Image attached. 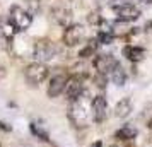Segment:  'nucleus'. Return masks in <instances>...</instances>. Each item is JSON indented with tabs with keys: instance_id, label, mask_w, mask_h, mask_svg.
<instances>
[{
	"instance_id": "1",
	"label": "nucleus",
	"mask_w": 152,
	"mask_h": 147,
	"mask_svg": "<svg viewBox=\"0 0 152 147\" xmlns=\"http://www.w3.org/2000/svg\"><path fill=\"white\" fill-rule=\"evenodd\" d=\"M67 116H69L70 123L75 128H86V127L89 125V121L92 118H91V103L87 105L86 94H84L82 98H79L77 101L70 103Z\"/></svg>"
},
{
	"instance_id": "2",
	"label": "nucleus",
	"mask_w": 152,
	"mask_h": 147,
	"mask_svg": "<svg viewBox=\"0 0 152 147\" xmlns=\"http://www.w3.org/2000/svg\"><path fill=\"white\" fill-rule=\"evenodd\" d=\"M58 51H60L58 46L53 41H50V39H38L33 45V58H34V62L46 63L50 60L56 58Z\"/></svg>"
},
{
	"instance_id": "3",
	"label": "nucleus",
	"mask_w": 152,
	"mask_h": 147,
	"mask_svg": "<svg viewBox=\"0 0 152 147\" xmlns=\"http://www.w3.org/2000/svg\"><path fill=\"white\" fill-rule=\"evenodd\" d=\"M50 75V69L46 63L41 62H31L24 69V77L28 80L29 86H39L43 84Z\"/></svg>"
},
{
	"instance_id": "4",
	"label": "nucleus",
	"mask_w": 152,
	"mask_h": 147,
	"mask_svg": "<svg viewBox=\"0 0 152 147\" xmlns=\"http://www.w3.org/2000/svg\"><path fill=\"white\" fill-rule=\"evenodd\" d=\"M9 21L14 24V28L17 29V33H24L31 28L33 24V15L29 14L24 7H19V5H12L10 10H9Z\"/></svg>"
},
{
	"instance_id": "5",
	"label": "nucleus",
	"mask_w": 152,
	"mask_h": 147,
	"mask_svg": "<svg viewBox=\"0 0 152 147\" xmlns=\"http://www.w3.org/2000/svg\"><path fill=\"white\" fill-rule=\"evenodd\" d=\"M65 98L69 103L72 101H77L79 98H82L86 94V80L80 74H72L69 75V80H67V86H65Z\"/></svg>"
},
{
	"instance_id": "6",
	"label": "nucleus",
	"mask_w": 152,
	"mask_h": 147,
	"mask_svg": "<svg viewBox=\"0 0 152 147\" xmlns=\"http://www.w3.org/2000/svg\"><path fill=\"white\" fill-rule=\"evenodd\" d=\"M86 38V29H84L82 24H72L69 28L63 29V34H62V43L67 46V48H74L77 45H80Z\"/></svg>"
},
{
	"instance_id": "7",
	"label": "nucleus",
	"mask_w": 152,
	"mask_h": 147,
	"mask_svg": "<svg viewBox=\"0 0 152 147\" xmlns=\"http://www.w3.org/2000/svg\"><path fill=\"white\" fill-rule=\"evenodd\" d=\"M91 118L97 125L108 120V101L104 94H96L91 99Z\"/></svg>"
},
{
	"instance_id": "8",
	"label": "nucleus",
	"mask_w": 152,
	"mask_h": 147,
	"mask_svg": "<svg viewBox=\"0 0 152 147\" xmlns=\"http://www.w3.org/2000/svg\"><path fill=\"white\" fill-rule=\"evenodd\" d=\"M113 12H115V19L118 22H135L142 15V9L137 4L130 2V4H125V5L113 9Z\"/></svg>"
},
{
	"instance_id": "9",
	"label": "nucleus",
	"mask_w": 152,
	"mask_h": 147,
	"mask_svg": "<svg viewBox=\"0 0 152 147\" xmlns=\"http://www.w3.org/2000/svg\"><path fill=\"white\" fill-rule=\"evenodd\" d=\"M118 65V60L111 53H97L94 58H92V67L96 70V74H101V75H108L113 72V69Z\"/></svg>"
},
{
	"instance_id": "10",
	"label": "nucleus",
	"mask_w": 152,
	"mask_h": 147,
	"mask_svg": "<svg viewBox=\"0 0 152 147\" xmlns=\"http://www.w3.org/2000/svg\"><path fill=\"white\" fill-rule=\"evenodd\" d=\"M69 80V74L67 72H58L55 75H51L48 80V87H46V94L50 99H55L58 96H62L65 92V86Z\"/></svg>"
},
{
	"instance_id": "11",
	"label": "nucleus",
	"mask_w": 152,
	"mask_h": 147,
	"mask_svg": "<svg viewBox=\"0 0 152 147\" xmlns=\"http://www.w3.org/2000/svg\"><path fill=\"white\" fill-rule=\"evenodd\" d=\"M50 15H51V19H53L58 26H62L63 29L74 24V14H72V10H70L69 7H65V5H56V7H51Z\"/></svg>"
},
{
	"instance_id": "12",
	"label": "nucleus",
	"mask_w": 152,
	"mask_h": 147,
	"mask_svg": "<svg viewBox=\"0 0 152 147\" xmlns=\"http://www.w3.org/2000/svg\"><path fill=\"white\" fill-rule=\"evenodd\" d=\"M123 56L132 63H138L145 58V50L142 46H137V45H125Z\"/></svg>"
},
{
	"instance_id": "13",
	"label": "nucleus",
	"mask_w": 152,
	"mask_h": 147,
	"mask_svg": "<svg viewBox=\"0 0 152 147\" xmlns=\"http://www.w3.org/2000/svg\"><path fill=\"white\" fill-rule=\"evenodd\" d=\"M137 135H138V130L135 127L132 125V123H125V125H121L116 132H115V139L121 140V142H130V140H133Z\"/></svg>"
},
{
	"instance_id": "14",
	"label": "nucleus",
	"mask_w": 152,
	"mask_h": 147,
	"mask_svg": "<svg viewBox=\"0 0 152 147\" xmlns=\"http://www.w3.org/2000/svg\"><path fill=\"white\" fill-rule=\"evenodd\" d=\"M126 79H128V74H126V69H125L121 63L118 62V65L113 69V72L110 74V80L113 82L115 86L121 87V86L126 84Z\"/></svg>"
},
{
	"instance_id": "15",
	"label": "nucleus",
	"mask_w": 152,
	"mask_h": 147,
	"mask_svg": "<svg viewBox=\"0 0 152 147\" xmlns=\"http://www.w3.org/2000/svg\"><path fill=\"white\" fill-rule=\"evenodd\" d=\"M17 34V29L14 28V24L9 21V17H2L0 19V36L4 38V39H7V41H12L14 39V36Z\"/></svg>"
},
{
	"instance_id": "16",
	"label": "nucleus",
	"mask_w": 152,
	"mask_h": 147,
	"mask_svg": "<svg viewBox=\"0 0 152 147\" xmlns=\"http://www.w3.org/2000/svg\"><path fill=\"white\" fill-rule=\"evenodd\" d=\"M130 113H132V99L130 98L120 99L116 103V106H115V116L123 120V118H128Z\"/></svg>"
},
{
	"instance_id": "17",
	"label": "nucleus",
	"mask_w": 152,
	"mask_h": 147,
	"mask_svg": "<svg viewBox=\"0 0 152 147\" xmlns=\"http://www.w3.org/2000/svg\"><path fill=\"white\" fill-rule=\"evenodd\" d=\"M97 45H99V41H97V38H92V39H89V41L84 45L82 48H80V51H79V58H91V56H96V50H97Z\"/></svg>"
},
{
	"instance_id": "18",
	"label": "nucleus",
	"mask_w": 152,
	"mask_h": 147,
	"mask_svg": "<svg viewBox=\"0 0 152 147\" xmlns=\"http://www.w3.org/2000/svg\"><path fill=\"white\" fill-rule=\"evenodd\" d=\"M31 132H33V135H36L39 140H43V142H48L50 140L48 132H46L41 125H38V123H31Z\"/></svg>"
},
{
	"instance_id": "19",
	"label": "nucleus",
	"mask_w": 152,
	"mask_h": 147,
	"mask_svg": "<svg viewBox=\"0 0 152 147\" xmlns=\"http://www.w3.org/2000/svg\"><path fill=\"white\" fill-rule=\"evenodd\" d=\"M26 2V10L31 15H36L41 10V0H24Z\"/></svg>"
},
{
	"instance_id": "20",
	"label": "nucleus",
	"mask_w": 152,
	"mask_h": 147,
	"mask_svg": "<svg viewBox=\"0 0 152 147\" xmlns=\"http://www.w3.org/2000/svg\"><path fill=\"white\" fill-rule=\"evenodd\" d=\"M92 80H94V86H96L97 89L104 91L108 80H110V77H108V75H101V74H94V79H92Z\"/></svg>"
},
{
	"instance_id": "21",
	"label": "nucleus",
	"mask_w": 152,
	"mask_h": 147,
	"mask_svg": "<svg viewBox=\"0 0 152 147\" xmlns=\"http://www.w3.org/2000/svg\"><path fill=\"white\" fill-rule=\"evenodd\" d=\"M108 4H110V7L111 9H116L120 7V5H125V4H130L132 0H106Z\"/></svg>"
},
{
	"instance_id": "22",
	"label": "nucleus",
	"mask_w": 152,
	"mask_h": 147,
	"mask_svg": "<svg viewBox=\"0 0 152 147\" xmlns=\"http://www.w3.org/2000/svg\"><path fill=\"white\" fill-rule=\"evenodd\" d=\"M137 5L140 9H142V7H152V0H138Z\"/></svg>"
},
{
	"instance_id": "23",
	"label": "nucleus",
	"mask_w": 152,
	"mask_h": 147,
	"mask_svg": "<svg viewBox=\"0 0 152 147\" xmlns=\"http://www.w3.org/2000/svg\"><path fill=\"white\" fill-rule=\"evenodd\" d=\"M91 147H103V142H101V140H96V142H94Z\"/></svg>"
},
{
	"instance_id": "24",
	"label": "nucleus",
	"mask_w": 152,
	"mask_h": 147,
	"mask_svg": "<svg viewBox=\"0 0 152 147\" xmlns=\"http://www.w3.org/2000/svg\"><path fill=\"white\" fill-rule=\"evenodd\" d=\"M147 128L152 130V115H151V118H149V121H147Z\"/></svg>"
},
{
	"instance_id": "25",
	"label": "nucleus",
	"mask_w": 152,
	"mask_h": 147,
	"mask_svg": "<svg viewBox=\"0 0 152 147\" xmlns=\"http://www.w3.org/2000/svg\"><path fill=\"white\" fill-rule=\"evenodd\" d=\"M0 147H2V142H0Z\"/></svg>"
},
{
	"instance_id": "26",
	"label": "nucleus",
	"mask_w": 152,
	"mask_h": 147,
	"mask_svg": "<svg viewBox=\"0 0 152 147\" xmlns=\"http://www.w3.org/2000/svg\"><path fill=\"white\" fill-rule=\"evenodd\" d=\"M111 147H116V146H111Z\"/></svg>"
}]
</instances>
